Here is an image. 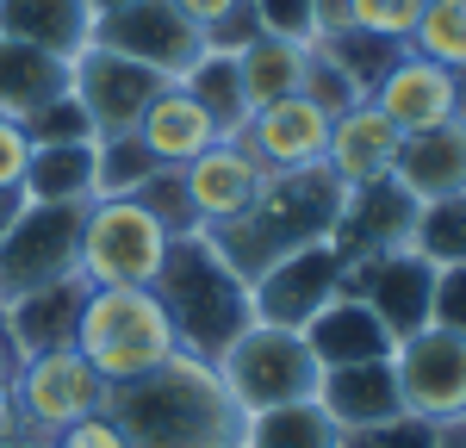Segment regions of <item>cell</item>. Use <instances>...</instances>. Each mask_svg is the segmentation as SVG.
I'll use <instances>...</instances> for the list:
<instances>
[{
	"mask_svg": "<svg viewBox=\"0 0 466 448\" xmlns=\"http://www.w3.org/2000/svg\"><path fill=\"white\" fill-rule=\"evenodd\" d=\"M106 417L131 448H243V405L224 392L212 355L175 349L131 386L106 392Z\"/></svg>",
	"mask_w": 466,
	"mask_h": 448,
	"instance_id": "1",
	"label": "cell"
},
{
	"mask_svg": "<svg viewBox=\"0 0 466 448\" xmlns=\"http://www.w3.org/2000/svg\"><path fill=\"white\" fill-rule=\"evenodd\" d=\"M342 206H349V187L336 181L323 162L318 168H287V175L261 181V193H255V206L243 219H230L224 230H206V237H212L218 256L230 261V274L249 287L268 261L292 256L305 243H329Z\"/></svg>",
	"mask_w": 466,
	"mask_h": 448,
	"instance_id": "2",
	"label": "cell"
},
{
	"mask_svg": "<svg viewBox=\"0 0 466 448\" xmlns=\"http://www.w3.org/2000/svg\"><path fill=\"white\" fill-rule=\"evenodd\" d=\"M69 349L112 392V386H131V380L156 373L180 349V336L168 305L156 299V287H87L81 311H75Z\"/></svg>",
	"mask_w": 466,
	"mask_h": 448,
	"instance_id": "3",
	"label": "cell"
},
{
	"mask_svg": "<svg viewBox=\"0 0 466 448\" xmlns=\"http://www.w3.org/2000/svg\"><path fill=\"white\" fill-rule=\"evenodd\" d=\"M156 299H162L168 318H175L180 349L212 355V361H218V349H224L230 336H243L255 324L249 318V287L230 274V261L212 249L206 230L168 243V261H162V274H156Z\"/></svg>",
	"mask_w": 466,
	"mask_h": 448,
	"instance_id": "4",
	"label": "cell"
},
{
	"mask_svg": "<svg viewBox=\"0 0 466 448\" xmlns=\"http://www.w3.org/2000/svg\"><path fill=\"white\" fill-rule=\"evenodd\" d=\"M168 224L144 199H87L81 206V249L75 274L87 287H156L168 261Z\"/></svg>",
	"mask_w": 466,
	"mask_h": 448,
	"instance_id": "5",
	"label": "cell"
},
{
	"mask_svg": "<svg viewBox=\"0 0 466 448\" xmlns=\"http://www.w3.org/2000/svg\"><path fill=\"white\" fill-rule=\"evenodd\" d=\"M318 373L323 368L311 355V342H305V331H280V324H249L243 336H230L218 349V380L243 405V417L292 405V399H311Z\"/></svg>",
	"mask_w": 466,
	"mask_h": 448,
	"instance_id": "6",
	"label": "cell"
},
{
	"mask_svg": "<svg viewBox=\"0 0 466 448\" xmlns=\"http://www.w3.org/2000/svg\"><path fill=\"white\" fill-rule=\"evenodd\" d=\"M75 249H81V206H32L6 224L0 237V305L75 280Z\"/></svg>",
	"mask_w": 466,
	"mask_h": 448,
	"instance_id": "7",
	"label": "cell"
},
{
	"mask_svg": "<svg viewBox=\"0 0 466 448\" xmlns=\"http://www.w3.org/2000/svg\"><path fill=\"white\" fill-rule=\"evenodd\" d=\"M13 405H19V417H25V430H32L37 443H50V436H63L69 423L106 411V380L87 368L75 349H37V355L19 361Z\"/></svg>",
	"mask_w": 466,
	"mask_h": 448,
	"instance_id": "8",
	"label": "cell"
},
{
	"mask_svg": "<svg viewBox=\"0 0 466 448\" xmlns=\"http://www.w3.org/2000/svg\"><path fill=\"white\" fill-rule=\"evenodd\" d=\"M398 405L417 423H461L466 417V336L423 324L392 349Z\"/></svg>",
	"mask_w": 466,
	"mask_h": 448,
	"instance_id": "9",
	"label": "cell"
},
{
	"mask_svg": "<svg viewBox=\"0 0 466 448\" xmlns=\"http://www.w3.org/2000/svg\"><path fill=\"white\" fill-rule=\"evenodd\" d=\"M162 87H175V81H168V75H156V69H144L137 56L106 50V44H87V50L69 63V94L81 100L87 125H94V137L137 131L144 107L162 94Z\"/></svg>",
	"mask_w": 466,
	"mask_h": 448,
	"instance_id": "10",
	"label": "cell"
},
{
	"mask_svg": "<svg viewBox=\"0 0 466 448\" xmlns=\"http://www.w3.org/2000/svg\"><path fill=\"white\" fill-rule=\"evenodd\" d=\"M94 44H106L118 56H137L144 69L168 75V81H180L206 50V37L180 19L175 0H125V6L94 13Z\"/></svg>",
	"mask_w": 466,
	"mask_h": 448,
	"instance_id": "11",
	"label": "cell"
},
{
	"mask_svg": "<svg viewBox=\"0 0 466 448\" xmlns=\"http://www.w3.org/2000/svg\"><path fill=\"white\" fill-rule=\"evenodd\" d=\"M336 293H342V256L329 243H305L292 256L268 261L249 280V318L280 324V331H305Z\"/></svg>",
	"mask_w": 466,
	"mask_h": 448,
	"instance_id": "12",
	"label": "cell"
},
{
	"mask_svg": "<svg viewBox=\"0 0 466 448\" xmlns=\"http://www.w3.org/2000/svg\"><path fill=\"white\" fill-rule=\"evenodd\" d=\"M342 293H355L373 305V318L392 331V342H404L410 331L430 324V293H435V268L417 249H386L367 256L342 274Z\"/></svg>",
	"mask_w": 466,
	"mask_h": 448,
	"instance_id": "13",
	"label": "cell"
},
{
	"mask_svg": "<svg viewBox=\"0 0 466 448\" xmlns=\"http://www.w3.org/2000/svg\"><path fill=\"white\" fill-rule=\"evenodd\" d=\"M261 181H268V168L243 144H212L180 168V187H187V206H193L199 230H224L230 219H243Z\"/></svg>",
	"mask_w": 466,
	"mask_h": 448,
	"instance_id": "14",
	"label": "cell"
},
{
	"mask_svg": "<svg viewBox=\"0 0 466 448\" xmlns=\"http://www.w3.org/2000/svg\"><path fill=\"white\" fill-rule=\"evenodd\" d=\"M323 144H329V112L305 94L292 100H274V107L249 112V131H243V149L268 175H287V168H318Z\"/></svg>",
	"mask_w": 466,
	"mask_h": 448,
	"instance_id": "15",
	"label": "cell"
},
{
	"mask_svg": "<svg viewBox=\"0 0 466 448\" xmlns=\"http://www.w3.org/2000/svg\"><path fill=\"white\" fill-rule=\"evenodd\" d=\"M410 219H417V199L404 193L398 181H373V187H355L342 219H336V237L329 249L342 256V274L367 256H386V249H404L410 243Z\"/></svg>",
	"mask_w": 466,
	"mask_h": 448,
	"instance_id": "16",
	"label": "cell"
},
{
	"mask_svg": "<svg viewBox=\"0 0 466 448\" xmlns=\"http://www.w3.org/2000/svg\"><path fill=\"white\" fill-rule=\"evenodd\" d=\"M398 144H404V131H398L373 100H360V107H349V112H336V118H329L323 168L349 187V193H355V187H373V181H392Z\"/></svg>",
	"mask_w": 466,
	"mask_h": 448,
	"instance_id": "17",
	"label": "cell"
},
{
	"mask_svg": "<svg viewBox=\"0 0 466 448\" xmlns=\"http://www.w3.org/2000/svg\"><path fill=\"white\" fill-rule=\"evenodd\" d=\"M311 399L329 411V423H336L342 436H360V430H380V423L404 417V405H398L392 355H380V361H342V368H323Z\"/></svg>",
	"mask_w": 466,
	"mask_h": 448,
	"instance_id": "18",
	"label": "cell"
},
{
	"mask_svg": "<svg viewBox=\"0 0 466 448\" xmlns=\"http://www.w3.org/2000/svg\"><path fill=\"white\" fill-rule=\"evenodd\" d=\"M367 100L386 112L404 137H410V131H430V125H448V118H454V69L398 50V63L380 75V87H373Z\"/></svg>",
	"mask_w": 466,
	"mask_h": 448,
	"instance_id": "19",
	"label": "cell"
},
{
	"mask_svg": "<svg viewBox=\"0 0 466 448\" xmlns=\"http://www.w3.org/2000/svg\"><path fill=\"white\" fill-rule=\"evenodd\" d=\"M392 181L430 206V199H454L466 193V125H430V131H410L398 144V162H392Z\"/></svg>",
	"mask_w": 466,
	"mask_h": 448,
	"instance_id": "20",
	"label": "cell"
},
{
	"mask_svg": "<svg viewBox=\"0 0 466 448\" xmlns=\"http://www.w3.org/2000/svg\"><path fill=\"white\" fill-rule=\"evenodd\" d=\"M0 37L75 63L94 44V0H0Z\"/></svg>",
	"mask_w": 466,
	"mask_h": 448,
	"instance_id": "21",
	"label": "cell"
},
{
	"mask_svg": "<svg viewBox=\"0 0 466 448\" xmlns=\"http://www.w3.org/2000/svg\"><path fill=\"white\" fill-rule=\"evenodd\" d=\"M137 144L156 156V168H187L199 149L218 144V125H212V112L175 81V87H162V94L144 107V118H137Z\"/></svg>",
	"mask_w": 466,
	"mask_h": 448,
	"instance_id": "22",
	"label": "cell"
},
{
	"mask_svg": "<svg viewBox=\"0 0 466 448\" xmlns=\"http://www.w3.org/2000/svg\"><path fill=\"white\" fill-rule=\"evenodd\" d=\"M305 342H311V355H318V368H342V361H380V355H392L398 342L392 331L373 318V305L355 293H336L323 305L318 318L305 324Z\"/></svg>",
	"mask_w": 466,
	"mask_h": 448,
	"instance_id": "23",
	"label": "cell"
},
{
	"mask_svg": "<svg viewBox=\"0 0 466 448\" xmlns=\"http://www.w3.org/2000/svg\"><path fill=\"white\" fill-rule=\"evenodd\" d=\"M81 299H87V280L75 274V280H56V287H37V293L0 305V324H6V336L19 342V355H37V349H69Z\"/></svg>",
	"mask_w": 466,
	"mask_h": 448,
	"instance_id": "24",
	"label": "cell"
},
{
	"mask_svg": "<svg viewBox=\"0 0 466 448\" xmlns=\"http://www.w3.org/2000/svg\"><path fill=\"white\" fill-rule=\"evenodd\" d=\"M56 94H69V63L44 56L32 44H19V37H0V112L32 118Z\"/></svg>",
	"mask_w": 466,
	"mask_h": 448,
	"instance_id": "25",
	"label": "cell"
},
{
	"mask_svg": "<svg viewBox=\"0 0 466 448\" xmlns=\"http://www.w3.org/2000/svg\"><path fill=\"white\" fill-rule=\"evenodd\" d=\"M305 63H311V50L305 44H287V37H249L243 50H237V75H243V100L255 107H274V100H292L299 87H305Z\"/></svg>",
	"mask_w": 466,
	"mask_h": 448,
	"instance_id": "26",
	"label": "cell"
},
{
	"mask_svg": "<svg viewBox=\"0 0 466 448\" xmlns=\"http://www.w3.org/2000/svg\"><path fill=\"white\" fill-rule=\"evenodd\" d=\"M25 199L32 206H87L94 199V144H32Z\"/></svg>",
	"mask_w": 466,
	"mask_h": 448,
	"instance_id": "27",
	"label": "cell"
},
{
	"mask_svg": "<svg viewBox=\"0 0 466 448\" xmlns=\"http://www.w3.org/2000/svg\"><path fill=\"white\" fill-rule=\"evenodd\" d=\"M243 448H342V430L318 399H292V405L255 411L243 423Z\"/></svg>",
	"mask_w": 466,
	"mask_h": 448,
	"instance_id": "28",
	"label": "cell"
},
{
	"mask_svg": "<svg viewBox=\"0 0 466 448\" xmlns=\"http://www.w3.org/2000/svg\"><path fill=\"white\" fill-rule=\"evenodd\" d=\"M149 175H156V156L137 144V131L94 137V199H137Z\"/></svg>",
	"mask_w": 466,
	"mask_h": 448,
	"instance_id": "29",
	"label": "cell"
},
{
	"mask_svg": "<svg viewBox=\"0 0 466 448\" xmlns=\"http://www.w3.org/2000/svg\"><path fill=\"white\" fill-rule=\"evenodd\" d=\"M404 50L441 69H466V0H423Z\"/></svg>",
	"mask_w": 466,
	"mask_h": 448,
	"instance_id": "30",
	"label": "cell"
},
{
	"mask_svg": "<svg viewBox=\"0 0 466 448\" xmlns=\"http://www.w3.org/2000/svg\"><path fill=\"white\" fill-rule=\"evenodd\" d=\"M404 249H417L430 268H454V261H466V193L417 206L410 243H404Z\"/></svg>",
	"mask_w": 466,
	"mask_h": 448,
	"instance_id": "31",
	"label": "cell"
},
{
	"mask_svg": "<svg viewBox=\"0 0 466 448\" xmlns=\"http://www.w3.org/2000/svg\"><path fill=\"white\" fill-rule=\"evenodd\" d=\"M311 50H323V56L349 75L360 94H373V87H380V75L398 63V50H404V44L373 37V32H336V37H323V44H311Z\"/></svg>",
	"mask_w": 466,
	"mask_h": 448,
	"instance_id": "32",
	"label": "cell"
},
{
	"mask_svg": "<svg viewBox=\"0 0 466 448\" xmlns=\"http://www.w3.org/2000/svg\"><path fill=\"white\" fill-rule=\"evenodd\" d=\"M25 131H32V144H94V125L75 94H56L50 107H37L25 118Z\"/></svg>",
	"mask_w": 466,
	"mask_h": 448,
	"instance_id": "33",
	"label": "cell"
},
{
	"mask_svg": "<svg viewBox=\"0 0 466 448\" xmlns=\"http://www.w3.org/2000/svg\"><path fill=\"white\" fill-rule=\"evenodd\" d=\"M255 13V32L268 37H287V44H318V13H311V0H249Z\"/></svg>",
	"mask_w": 466,
	"mask_h": 448,
	"instance_id": "34",
	"label": "cell"
},
{
	"mask_svg": "<svg viewBox=\"0 0 466 448\" xmlns=\"http://www.w3.org/2000/svg\"><path fill=\"white\" fill-rule=\"evenodd\" d=\"M417 13H423V0H349V32H373V37L404 44Z\"/></svg>",
	"mask_w": 466,
	"mask_h": 448,
	"instance_id": "35",
	"label": "cell"
},
{
	"mask_svg": "<svg viewBox=\"0 0 466 448\" xmlns=\"http://www.w3.org/2000/svg\"><path fill=\"white\" fill-rule=\"evenodd\" d=\"M137 199H144L149 212L168 224V237H193V230H199L193 206H187V187H180V168H156V175L144 181V193H137Z\"/></svg>",
	"mask_w": 466,
	"mask_h": 448,
	"instance_id": "36",
	"label": "cell"
},
{
	"mask_svg": "<svg viewBox=\"0 0 466 448\" xmlns=\"http://www.w3.org/2000/svg\"><path fill=\"white\" fill-rule=\"evenodd\" d=\"M299 94H305V100H318V107L329 112V118L367 100L355 81H349V75H342L336 63H329V56H323V50H311V63H305V87H299Z\"/></svg>",
	"mask_w": 466,
	"mask_h": 448,
	"instance_id": "37",
	"label": "cell"
},
{
	"mask_svg": "<svg viewBox=\"0 0 466 448\" xmlns=\"http://www.w3.org/2000/svg\"><path fill=\"white\" fill-rule=\"evenodd\" d=\"M25 168H32V131L25 118L0 112V193H25Z\"/></svg>",
	"mask_w": 466,
	"mask_h": 448,
	"instance_id": "38",
	"label": "cell"
},
{
	"mask_svg": "<svg viewBox=\"0 0 466 448\" xmlns=\"http://www.w3.org/2000/svg\"><path fill=\"white\" fill-rule=\"evenodd\" d=\"M430 324L466 336V261L435 268V293H430Z\"/></svg>",
	"mask_w": 466,
	"mask_h": 448,
	"instance_id": "39",
	"label": "cell"
},
{
	"mask_svg": "<svg viewBox=\"0 0 466 448\" xmlns=\"http://www.w3.org/2000/svg\"><path fill=\"white\" fill-rule=\"evenodd\" d=\"M435 430H441V423L392 417V423H380V430H360V436H342V448H435Z\"/></svg>",
	"mask_w": 466,
	"mask_h": 448,
	"instance_id": "40",
	"label": "cell"
},
{
	"mask_svg": "<svg viewBox=\"0 0 466 448\" xmlns=\"http://www.w3.org/2000/svg\"><path fill=\"white\" fill-rule=\"evenodd\" d=\"M50 448H131V443H125V430L112 423L106 411H94V417L69 423L63 436H50Z\"/></svg>",
	"mask_w": 466,
	"mask_h": 448,
	"instance_id": "41",
	"label": "cell"
},
{
	"mask_svg": "<svg viewBox=\"0 0 466 448\" xmlns=\"http://www.w3.org/2000/svg\"><path fill=\"white\" fill-rule=\"evenodd\" d=\"M175 6H180V19H187L193 32L206 37L212 25H224V19H230V13H237L243 0H175Z\"/></svg>",
	"mask_w": 466,
	"mask_h": 448,
	"instance_id": "42",
	"label": "cell"
},
{
	"mask_svg": "<svg viewBox=\"0 0 466 448\" xmlns=\"http://www.w3.org/2000/svg\"><path fill=\"white\" fill-rule=\"evenodd\" d=\"M311 13H318V44L349 32V0H311Z\"/></svg>",
	"mask_w": 466,
	"mask_h": 448,
	"instance_id": "43",
	"label": "cell"
},
{
	"mask_svg": "<svg viewBox=\"0 0 466 448\" xmlns=\"http://www.w3.org/2000/svg\"><path fill=\"white\" fill-rule=\"evenodd\" d=\"M19 436H32V430H25V417H19V405H13V386H6V392H0V443H19Z\"/></svg>",
	"mask_w": 466,
	"mask_h": 448,
	"instance_id": "44",
	"label": "cell"
},
{
	"mask_svg": "<svg viewBox=\"0 0 466 448\" xmlns=\"http://www.w3.org/2000/svg\"><path fill=\"white\" fill-rule=\"evenodd\" d=\"M19 361H25V355H19V342H13V336H6V324H0V392L19 380Z\"/></svg>",
	"mask_w": 466,
	"mask_h": 448,
	"instance_id": "45",
	"label": "cell"
},
{
	"mask_svg": "<svg viewBox=\"0 0 466 448\" xmlns=\"http://www.w3.org/2000/svg\"><path fill=\"white\" fill-rule=\"evenodd\" d=\"M25 212V193H0V237H6V224Z\"/></svg>",
	"mask_w": 466,
	"mask_h": 448,
	"instance_id": "46",
	"label": "cell"
},
{
	"mask_svg": "<svg viewBox=\"0 0 466 448\" xmlns=\"http://www.w3.org/2000/svg\"><path fill=\"white\" fill-rule=\"evenodd\" d=\"M435 448H466V417L461 423H441V430H435Z\"/></svg>",
	"mask_w": 466,
	"mask_h": 448,
	"instance_id": "47",
	"label": "cell"
},
{
	"mask_svg": "<svg viewBox=\"0 0 466 448\" xmlns=\"http://www.w3.org/2000/svg\"><path fill=\"white\" fill-rule=\"evenodd\" d=\"M454 125H466V69H454Z\"/></svg>",
	"mask_w": 466,
	"mask_h": 448,
	"instance_id": "48",
	"label": "cell"
},
{
	"mask_svg": "<svg viewBox=\"0 0 466 448\" xmlns=\"http://www.w3.org/2000/svg\"><path fill=\"white\" fill-rule=\"evenodd\" d=\"M0 448H50V443H32V436H19V443H0Z\"/></svg>",
	"mask_w": 466,
	"mask_h": 448,
	"instance_id": "49",
	"label": "cell"
},
{
	"mask_svg": "<svg viewBox=\"0 0 466 448\" xmlns=\"http://www.w3.org/2000/svg\"><path fill=\"white\" fill-rule=\"evenodd\" d=\"M106 6H125V0H94V13H106Z\"/></svg>",
	"mask_w": 466,
	"mask_h": 448,
	"instance_id": "50",
	"label": "cell"
}]
</instances>
